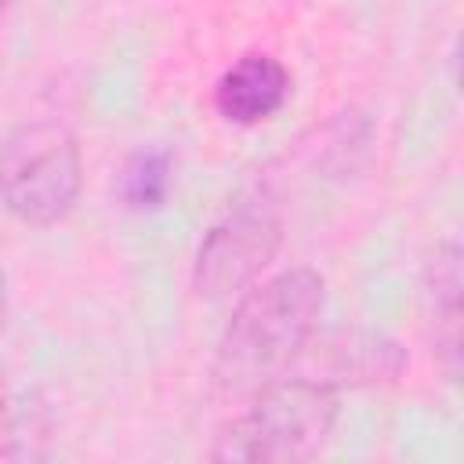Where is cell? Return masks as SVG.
<instances>
[{
  "mask_svg": "<svg viewBox=\"0 0 464 464\" xmlns=\"http://www.w3.org/2000/svg\"><path fill=\"white\" fill-rule=\"evenodd\" d=\"M290 98V72L279 58L272 54H243L236 58L218 87H214V109L221 120L236 127H254L265 123L283 109Z\"/></svg>",
  "mask_w": 464,
  "mask_h": 464,
  "instance_id": "6",
  "label": "cell"
},
{
  "mask_svg": "<svg viewBox=\"0 0 464 464\" xmlns=\"http://www.w3.org/2000/svg\"><path fill=\"white\" fill-rule=\"evenodd\" d=\"M420 315L446 381L460 377V319H464V254L453 239L435 243L420 276Z\"/></svg>",
  "mask_w": 464,
  "mask_h": 464,
  "instance_id": "5",
  "label": "cell"
},
{
  "mask_svg": "<svg viewBox=\"0 0 464 464\" xmlns=\"http://www.w3.org/2000/svg\"><path fill=\"white\" fill-rule=\"evenodd\" d=\"M402 370V352L384 341V337H366V341H348V348H341V377L352 384H377V381H392Z\"/></svg>",
  "mask_w": 464,
  "mask_h": 464,
  "instance_id": "8",
  "label": "cell"
},
{
  "mask_svg": "<svg viewBox=\"0 0 464 464\" xmlns=\"http://www.w3.org/2000/svg\"><path fill=\"white\" fill-rule=\"evenodd\" d=\"M326 304V283L312 268H286L239 294L218 341L214 388L228 399L254 395L283 377L312 341Z\"/></svg>",
  "mask_w": 464,
  "mask_h": 464,
  "instance_id": "1",
  "label": "cell"
},
{
  "mask_svg": "<svg viewBox=\"0 0 464 464\" xmlns=\"http://www.w3.org/2000/svg\"><path fill=\"white\" fill-rule=\"evenodd\" d=\"M83 156L58 120H29L0 141V203L25 225L51 228L76 207Z\"/></svg>",
  "mask_w": 464,
  "mask_h": 464,
  "instance_id": "3",
  "label": "cell"
},
{
  "mask_svg": "<svg viewBox=\"0 0 464 464\" xmlns=\"http://www.w3.org/2000/svg\"><path fill=\"white\" fill-rule=\"evenodd\" d=\"M18 435H22V420L14 417L11 399H7V388H4V381H0V442H14Z\"/></svg>",
  "mask_w": 464,
  "mask_h": 464,
  "instance_id": "9",
  "label": "cell"
},
{
  "mask_svg": "<svg viewBox=\"0 0 464 464\" xmlns=\"http://www.w3.org/2000/svg\"><path fill=\"white\" fill-rule=\"evenodd\" d=\"M7 7H11V0H0V25H4V18H7Z\"/></svg>",
  "mask_w": 464,
  "mask_h": 464,
  "instance_id": "11",
  "label": "cell"
},
{
  "mask_svg": "<svg viewBox=\"0 0 464 464\" xmlns=\"http://www.w3.org/2000/svg\"><path fill=\"white\" fill-rule=\"evenodd\" d=\"M170 178H174V156L167 149H160V145L138 149L134 156H127L120 181H116V192H120L127 210L149 214V210H160L167 203Z\"/></svg>",
  "mask_w": 464,
  "mask_h": 464,
  "instance_id": "7",
  "label": "cell"
},
{
  "mask_svg": "<svg viewBox=\"0 0 464 464\" xmlns=\"http://www.w3.org/2000/svg\"><path fill=\"white\" fill-rule=\"evenodd\" d=\"M250 406L214 439V460L236 464H297L315 457L337 424V388L312 377H276Z\"/></svg>",
  "mask_w": 464,
  "mask_h": 464,
  "instance_id": "2",
  "label": "cell"
},
{
  "mask_svg": "<svg viewBox=\"0 0 464 464\" xmlns=\"http://www.w3.org/2000/svg\"><path fill=\"white\" fill-rule=\"evenodd\" d=\"M279 243H283L279 199L268 181H254L207 228L192 265V290L207 301H228L243 294L276 261Z\"/></svg>",
  "mask_w": 464,
  "mask_h": 464,
  "instance_id": "4",
  "label": "cell"
},
{
  "mask_svg": "<svg viewBox=\"0 0 464 464\" xmlns=\"http://www.w3.org/2000/svg\"><path fill=\"white\" fill-rule=\"evenodd\" d=\"M4 323H7V279L0 272V330H4Z\"/></svg>",
  "mask_w": 464,
  "mask_h": 464,
  "instance_id": "10",
  "label": "cell"
}]
</instances>
